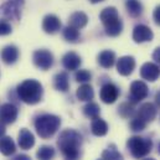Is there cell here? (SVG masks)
I'll return each mask as SVG.
<instances>
[{
	"label": "cell",
	"instance_id": "obj_34",
	"mask_svg": "<svg viewBox=\"0 0 160 160\" xmlns=\"http://www.w3.org/2000/svg\"><path fill=\"white\" fill-rule=\"evenodd\" d=\"M153 18H154V21H155V24L160 26V5L155 8V10H154V14H153Z\"/></svg>",
	"mask_w": 160,
	"mask_h": 160
},
{
	"label": "cell",
	"instance_id": "obj_30",
	"mask_svg": "<svg viewBox=\"0 0 160 160\" xmlns=\"http://www.w3.org/2000/svg\"><path fill=\"white\" fill-rule=\"evenodd\" d=\"M102 159L103 160H123V157L119 152L113 147L108 148L102 153Z\"/></svg>",
	"mask_w": 160,
	"mask_h": 160
},
{
	"label": "cell",
	"instance_id": "obj_8",
	"mask_svg": "<svg viewBox=\"0 0 160 160\" xmlns=\"http://www.w3.org/2000/svg\"><path fill=\"white\" fill-rule=\"evenodd\" d=\"M32 61L38 68H40L42 71H47L53 65V55L48 50L41 48V50H38L34 52Z\"/></svg>",
	"mask_w": 160,
	"mask_h": 160
},
{
	"label": "cell",
	"instance_id": "obj_10",
	"mask_svg": "<svg viewBox=\"0 0 160 160\" xmlns=\"http://www.w3.org/2000/svg\"><path fill=\"white\" fill-rule=\"evenodd\" d=\"M18 108L12 103H5L0 106V122L4 124H11L18 118Z\"/></svg>",
	"mask_w": 160,
	"mask_h": 160
},
{
	"label": "cell",
	"instance_id": "obj_36",
	"mask_svg": "<svg viewBox=\"0 0 160 160\" xmlns=\"http://www.w3.org/2000/svg\"><path fill=\"white\" fill-rule=\"evenodd\" d=\"M14 160H31V158H30V157H28V155H25V154H21V155L15 157Z\"/></svg>",
	"mask_w": 160,
	"mask_h": 160
},
{
	"label": "cell",
	"instance_id": "obj_23",
	"mask_svg": "<svg viewBox=\"0 0 160 160\" xmlns=\"http://www.w3.org/2000/svg\"><path fill=\"white\" fill-rule=\"evenodd\" d=\"M53 84L57 91L61 92H67L70 88V81H68V75L66 72H58L55 78H53Z\"/></svg>",
	"mask_w": 160,
	"mask_h": 160
},
{
	"label": "cell",
	"instance_id": "obj_11",
	"mask_svg": "<svg viewBox=\"0 0 160 160\" xmlns=\"http://www.w3.org/2000/svg\"><path fill=\"white\" fill-rule=\"evenodd\" d=\"M154 38V34L152 31V29L147 25H137L133 30V40L137 43H143V42H148L152 41Z\"/></svg>",
	"mask_w": 160,
	"mask_h": 160
},
{
	"label": "cell",
	"instance_id": "obj_28",
	"mask_svg": "<svg viewBox=\"0 0 160 160\" xmlns=\"http://www.w3.org/2000/svg\"><path fill=\"white\" fill-rule=\"evenodd\" d=\"M39 160H52L55 157V149L50 145H42L36 153Z\"/></svg>",
	"mask_w": 160,
	"mask_h": 160
},
{
	"label": "cell",
	"instance_id": "obj_9",
	"mask_svg": "<svg viewBox=\"0 0 160 160\" xmlns=\"http://www.w3.org/2000/svg\"><path fill=\"white\" fill-rule=\"evenodd\" d=\"M99 96H101V99L102 102L107 103V104H112L114 103L117 99H118V96H119V88L113 84V83H106L102 86L101 88V92H99Z\"/></svg>",
	"mask_w": 160,
	"mask_h": 160
},
{
	"label": "cell",
	"instance_id": "obj_17",
	"mask_svg": "<svg viewBox=\"0 0 160 160\" xmlns=\"http://www.w3.org/2000/svg\"><path fill=\"white\" fill-rule=\"evenodd\" d=\"M18 143H19V147L24 150H29L34 147L35 144V138H34V134L26 129V128H22L19 133V139H18Z\"/></svg>",
	"mask_w": 160,
	"mask_h": 160
},
{
	"label": "cell",
	"instance_id": "obj_41",
	"mask_svg": "<svg viewBox=\"0 0 160 160\" xmlns=\"http://www.w3.org/2000/svg\"><path fill=\"white\" fill-rule=\"evenodd\" d=\"M159 154H160V144H159Z\"/></svg>",
	"mask_w": 160,
	"mask_h": 160
},
{
	"label": "cell",
	"instance_id": "obj_6",
	"mask_svg": "<svg viewBox=\"0 0 160 160\" xmlns=\"http://www.w3.org/2000/svg\"><path fill=\"white\" fill-rule=\"evenodd\" d=\"M25 0H6L0 6V15L8 20H20Z\"/></svg>",
	"mask_w": 160,
	"mask_h": 160
},
{
	"label": "cell",
	"instance_id": "obj_32",
	"mask_svg": "<svg viewBox=\"0 0 160 160\" xmlns=\"http://www.w3.org/2000/svg\"><path fill=\"white\" fill-rule=\"evenodd\" d=\"M75 78H76L77 82H81V83H87V82H89V81H91L92 75H91V72H89V71H87V70H80V71H77V72H76Z\"/></svg>",
	"mask_w": 160,
	"mask_h": 160
},
{
	"label": "cell",
	"instance_id": "obj_7",
	"mask_svg": "<svg viewBox=\"0 0 160 160\" xmlns=\"http://www.w3.org/2000/svg\"><path fill=\"white\" fill-rule=\"evenodd\" d=\"M149 94V89L145 82L143 81H134L130 84V89H129V102H132L133 104L139 103L140 101L145 99Z\"/></svg>",
	"mask_w": 160,
	"mask_h": 160
},
{
	"label": "cell",
	"instance_id": "obj_4",
	"mask_svg": "<svg viewBox=\"0 0 160 160\" xmlns=\"http://www.w3.org/2000/svg\"><path fill=\"white\" fill-rule=\"evenodd\" d=\"M61 118L53 114H42L35 119V129L36 133L42 139L51 138L60 128Z\"/></svg>",
	"mask_w": 160,
	"mask_h": 160
},
{
	"label": "cell",
	"instance_id": "obj_3",
	"mask_svg": "<svg viewBox=\"0 0 160 160\" xmlns=\"http://www.w3.org/2000/svg\"><path fill=\"white\" fill-rule=\"evenodd\" d=\"M99 19L104 25L106 34L108 36H118L123 30V22L120 20L118 10L114 6H108L103 9L99 14Z\"/></svg>",
	"mask_w": 160,
	"mask_h": 160
},
{
	"label": "cell",
	"instance_id": "obj_33",
	"mask_svg": "<svg viewBox=\"0 0 160 160\" xmlns=\"http://www.w3.org/2000/svg\"><path fill=\"white\" fill-rule=\"evenodd\" d=\"M11 31H12L11 25L8 21H5V20H0V36L10 35Z\"/></svg>",
	"mask_w": 160,
	"mask_h": 160
},
{
	"label": "cell",
	"instance_id": "obj_18",
	"mask_svg": "<svg viewBox=\"0 0 160 160\" xmlns=\"http://www.w3.org/2000/svg\"><path fill=\"white\" fill-rule=\"evenodd\" d=\"M81 63H82L81 57L76 52H67L62 57V65L68 71H76V70H78Z\"/></svg>",
	"mask_w": 160,
	"mask_h": 160
},
{
	"label": "cell",
	"instance_id": "obj_2",
	"mask_svg": "<svg viewBox=\"0 0 160 160\" xmlns=\"http://www.w3.org/2000/svg\"><path fill=\"white\" fill-rule=\"evenodd\" d=\"M19 98L26 104H36L42 99V84L36 80H25L16 88Z\"/></svg>",
	"mask_w": 160,
	"mask_h": 160
},
{
	"label": "cell",
	"instance_id": "obj_24",
	"mask_svg": "<svg viewBox=\"0 0 160 160\" xmlns=\"http://www.w3.org/2000/svg\"><path fill=\"white\" fill-rule=\"evenodd\" d=\"M76 96L80 101L83 102H89L91 99H93L94 97V91L92 88V86L87 84V83H83L82 86H80V88L77 89L76 92Z\"/></svg>",
	"mask_w": 160,
	"mask_h": 160
},
{
	"label": "cell",
	"instance_id": "obj_35",
	"mask_svg": "<svg viewBox=\"0 0 160 160\" xmlns=\"http://www.w3.org/2000/svg\"><path fill=\"white\" fill-rule=\"evenodd\" d=\"M153 60L160 66V47H157L155 51L153 52Z\"/></svg>",
	"mask_w": 160,
	"mask_h": 160
},
{
	"label": "cell",
	"instance_id": "obj_27",
	"mask_svg": "<svg viewBox=\"0 0 160 160\" xmlns=\"http://www.w3.org/2000/svg\"><path fill=\"white\" fill-rule=\"evenodd\" d=\"M83 113H84L86 117H88V118H91V119H94V118H97V117L99 116L101 108H99V106H98L97 103L89 102V103H87V104L84 106Z\"/></svg>",
	"mask_w": 160,
	"mask_h": 160
},
{
	"label": "cell",
	"instance_id": "obj_5",
	"mask_svg": "<svg viewBox=\"0 0 160 160\" xmlns=\"http://www.w3.org/2000/svg\"><path fill=\"white\" fill-rule=\"evenodd\" d=\"M127 147L130 152V154L137 158L142 159L147 157L153 148V143L149 138H143V137H132L127 142Z\"/></svg>",
	"mask_w": 160,
	"mask_h": 160
},
{
	"label": "cell",
	"instance_id": "obj_29",
	"mask_svg": "<svg viewBox=\"0 0 160 160\" xmlns=\"http://www.w3.org/2000/svg\"><path fill=\"white\" fill-rule=\"evenodd\" d=\"M118 112L123 118H130L134 116L135 113V109H134V104L132 102H125V103H122L118 108Z\"/></svg>",
	"mask_w": 160,
	"mask_h": 160
},
{
	"label": "cell",
	"instance_id": "obj_22",
	"mask_svg": "<svg viewBox=\"0 0 160 160\" xmlns=\"http://www.w3.org/2000/svg\"><path fill=\"white\" fill-rule=\"evenodd\" d=\"M91 130L96 137H103L108 133V124L101 118H94L91 124Z\"/></svg>",
	"mask_w": 160,
	"mask_h": 160
},
{
	"label": "cell",
	"instance_id": "obj_1",
	"mask_svg": "<svg viewBox=\"0 0 160 160\" xmlns=\"http://www.w3.org/2000/svg\"><path fill=\"white\" fill-rule=\"evenodd\" d=\"M57 145L66 160H78L82 137L78 132L73 129H66L60 134Z\"/></svg>",
	"mask_w": 160,
	"mask_h": 160
},
{
	"label": "cell",
	"instance_id": "obj_20",
	"mask_svg": "<svg viewBox=\"0 0 160 160\" xmlns=\"http://www.w3.org/2000/svg\"><path fill=\"white\" fill-rule=\"evenodd\" d=\"M87 22H88V16L84 14V12H82V11H76V12H73L71 16H70V19H68V24H70V26H73V28H76V29H83L86 25H87Z\"/></svg>",
	"mask_w": 160,
	"mask_h": 160
},
{
	"label": "cell",
	"instance_id": "obj_26",
	"mask_svg": "<svg viewBox=\"0 0 160 160\" xmlns=\"http://www.w3.org/2000/svg\"><path fill=\"white\" fill-rule=\"evenodd\" d=\"M62 34H63L65 40L71 42V43L78 42V40H80V38H81L78 29H76V28H73V26H70V25L63 29V32H62Z\"/></svg>",
	"mask_w": 160,
	"mask_h": 160
},
{
	"label": "cell",
	"instance_id": "obj_37",
	"mask_svg": "<svg viewBox=\"0 0 160 160\" xmlns=\"http://www.w3.org/2000/svg\"><path fill=\"white\" fill-rule=\"evenodd\" d=\"M5 130H6V129H5V124H4L2 122H0V138L5 134Z\"/></svg>",
	"mask_w": 160,
	"mask_h": 160
},
{
	"label": "cell",
	"instance_id": "obj_19",
	"mask_svg": "<svg viewBox=\"0 0 160 160\" xmlns=\"http://www.w3.org/2000/svg\"><path fill=\"white\" fill-rule=\"evenodd\" d=\"M98 63L103 68H111L116 63V53L111 50H104L98 55Z\"/></svg>",
	"mask_w": 160,
	"mask_h": 160
},
{
	"label": "cell",
	"instance_id": "obj_21",
	"mask_svg": "<svg viewBox=\"0 0 160 160\" xmlns=\"http://www.w3.org/2000/svg\"><path fill=\"white\" fill-rule=\"evenodd\" d=\"M16 150L15 143L10 137H1L0 138V153L5 157L12 155Z\"/></svg>",
	"mask_w": 160,
	"mask_h": 160
},
{
	"label": "cell",
	"instance_id": "obj_12",
	"mask_svg": "<svg viewBox=\"0 0 160 160\" xmlns=\"http://www.w3.org/2000/svg\"><path fill=\"white\" fill-rule=\"evenodd\" d=\"M142 78L149 82H154L160 77V67L153 62H147L140 68Z\"/></svg>",
	"mask_w": 160,
	"mask_h": 160
},
{
	"label": "cell",
	"instance_id": "obj_14",
	"mask_svg": "<svg viewBox=\"0 0 160 160\" xmlns=\"http://www.w3.org/2000/svg\"><path fill=\"white\" fill-rule=\"evenodd\" d=\"M135 68V60L132 56H123L117 61V71L122 76H129Z\"/></svg>",
	"mask_w": 160,
	"mask_h": 160
},
{
	"label": "cell",
	"instance_id": "obj_39",
	"mask_svg": "<svg viewBox=\"0 0 160 160\" xmlns=\"http://www.w3.org/2000/svg\"><path fill=\"white\" fill-rule=\"evenodd\" d=\"M92 4H97V2H101V1H103V0H89Z\"/></svg>",
	"mask_w": 160,
	"mask_h": 160
},
{
	"label": "cell",
	"instance_id": "obj_25",
	"mask_svg": "<svg viewBox=\"0 0 160 160\" xmlns=\"http://www.w3.org/2000/svg\"><path fill=\"white\" fill-rule=\"evenodd\" d=\"M125 8L132 18H139L143 14V5L139 0H127Z\"/></svg>",
	"mask_w": 160,
	"mask_h": 160
},
{
	"label": "cell",
	"instance_id": "obj_40",
	"mask_svg": "<svg viewBox=\"0 0 160 160\" xmlns=\"http://www.w3.org/2000/svg\"><path fill=\"white\" fill-rule=\"evenodd\" d=\"M144 160H154V159H152V158H149V159H144Z\"/></svg>",
	"mask_w": 160,
	"mask_h": 160
},
{
	"label": "cell",
	"instance_id": "obj_31",
	"mask_svg": "<svg viewBox=\"0 0 160 160\" xmlns=\"http://www.w3.org/2000/svg\"><path fill=\"white\" fill-rule=\"evenodd\" d=\"M145 127H147V122H144L142 118H139L138 116H135L132 119V122H130V129L133 132H142V130L145 129Z\"/></svg>",
	"mask_w": 160,
	"mask_h": 160
},
{
	"label": "cell",
	"instance_id": "obj_38",
	"mask_svg": "<svg viewBox=\"0 0 160 160\" xmlns=\"http://www.w3.org/2000/svg\"><path fill=\"white\" fill-rule=\"evenodd\" d=\"M155 103L160 107V91L157 92V94H155Z\"/></svg>",
	"mask_w": 160,
	"mask_h": 160
},
{
	"label": "cell",
	"instance_id": "obj_15",
	"mask_svg": "<svg viewBox=\"0 0 160 160\" xmlns=\"http://www.w3.org/2000/svg\"><path fill=\"white\" fill-rule=\"evenodd\" d=\"M19 55H20L19 53V48L16 46H14V45L5 46L0 52V57H1L2 62L6 63V65H14L18 61Z\"/></svg>",
	"mask_w": 160,
	"mask_h": 160
},
{
	"label": "cell",
	"instance_id": "obj_16",
	"mask_svg": "<svg viewBox=\"0 0 160 160\" xmlns=\"http://www.w3.org/2000/svg\"><path fill=\"white\" fill-rule=\"evenodd\" d=\"M137 116L139 118H142L144 122H147V123L153 122V120L155 119V117H157V107L153 103H150V102L144 103V104L140 106Z\"/></svg>",
	"mask_w": 160,
	"mask_h": 160
},
{
	"label": "cell",
	"instance_id": "obj_13",
	"mask_svg": "<svg viewBox=\"0 0 160 160\" xmlns=\"http://www.w3.org/2000/svg\"><path fill=\"white\" fill-rule=\"evenodd\" d=\"M42 30L46 32V34H56L61 30V21L60 19L53 15V14H48L43 18L42 20Z\"/></svg>",
	"mask_w": 160,
	"mask_h": 160
}]
</instances>
